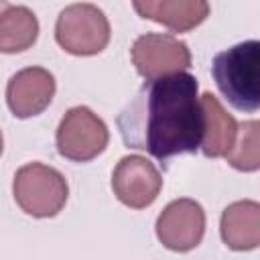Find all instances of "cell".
I'll return each instance as SVG.
<instances>
[{
    "mask_svg": "<svg viewBox=\"0 0 260 260\" xmlns=\"http://www.w3.org/2000/svg\"><path fill=\"white\" fill-rule=\"evenodd\" d=\"M116 124L128 148L144 150L162 165L173 156L197 152L205 120L195 75L181 71L146 79Z\"/></svg>",
    "mask_w": 260,
    "mask_h": 260,
    "instance_id": "1",
    "label": "cell"
},
{
    "mask_svg": "<svg viewBox=\"0 0 260 260\" xmlns=\"http://www.w3.org/2000/svg\"><path fill=\"white\" fill-rule=\"evenodd\" d=\"M211 75L232 108L248 114L260 108V43L256 39L217 53Z\"/></svg>",
    "mask_w": 260,
    "mask_h": 260,
    "instance_id": "2",
    "label": "cell"
},
{
    "mask_svg": "<svg viewBox=\"0 0 260 260\" xmlns=\"http://www.w3.org/2000/svg\"><path fill=\"white\" fill-rule=\"evenodd\" d=\"M12 195L26 215L53 217L65 207L69 185L57 169L43 162H28L14 173Z\"/></svg>",
    "mask_w": 260,
    "mask_h": 260,
    "instance_id": "3",
    "label": "cell"
},
{
    "mask_svg": "<svg viewBox=\"0 0 260 260\" xmlns=\"http://www.w3.org/2000/svg\"><path fill=\"white\" fill-rule=\"evenodd\" d=\"M110 35L106 14L89 2L65 6L55 22V39L59 47L77 57L102 53L110 43Z\"/></svg>",
    "mask_w": 260,
    "mask_h": 260,
    "instance_id": "4",
    "label": "cell"
},
{
    "mask_svg": "<svg viewBox=\"0 0 260 260\" xmlns=\"http://www.w3.org/2000/svg\"><path fill=\"white\" fill-rule=\"evenodd\" d=\"M110 132L106 122L85 106L65 112L59 122L55 142L63 158L73 162H89L108 146Z\"/></svg>",
    "mask_w": 260,
    "mask_h": 260,
    "instance_id": "5",
    "label": "cell"
},
{
    "mask_svg": "<svg viewBox=\"0 0 260 260\" xmlns=\"http://www.w3.org/2000/svg\"><path fill=\"white\" fill-rule=\"evenodd\" d=\"M136 71L146 79L167 77L191 67V51L187 43L173 35L146 32L138 37L130 49Z\"/></svg>",
    "mask_w": 260,
    "mask_h": 260,
    "instance_id": "6",
    "label": "cell"
},
{
    "mask_svg": "<svg viewBox=\"0 0 260 260\" xmlns=\"http://www.w3.org/2000/svg\"><path fill=\"white\" fill-rule=\"evenodd\" d=\"M156 238L173 252L197 248L205 234V211L195 199H175L156 217Z\"/></svg>",
    "mask_w": 260,
    "mask_h": 260,
    "instance_id": "7",
    "label": "cell"
},
{
    "mask_svg": "<svg viewBox=\"0 0 260 260\" xmlns=\"http://www.w3.org/2000/svg\"><path fill=\"white\" fill-rule=\"evenodd\" d=\"M112 189L120 203L132 209H144L152 205L162 189V177L158 169L140 154L120 158L112 173Z\"/></svg>",
    "mask_w": 260,
    "mask_h": 260,
    "instance_id": "8",
    "label": "cell"
},
{
    "mask_svg": "<svg viewBox=\"0 0 260 260\" xmlns=\"http://www.w3.org/2000/svg\"><path fill=\"white\" fill-rule=\"evenodd\" d=\"M55 89L57 85L51 71L43 67H24L8 81L6 104L16 118H32L49 108Z\"/></svg>",
    "mask_w": 260,
    "mask_h": 260,
    "instance_id": "9",
    "label": "cell"
},
{
    "mask_svg": "<svg viewBox=\"0 0 260 260\" xmlns=\"http://www.w3.org/2000/svg\"><path fill=\"white\" fill-rule=\"evenodd\" d=\"M132 6L142 18L158 22L173 32H187L199 26L209 14L205 0H144Z\"/></svg>",
    "mask_w": 260,
    "mask_h": 260,
    "instance_id": "10",
    "label": "cell"
},
{
    "mask_svg": "<svg viewBox=\"0 0 260 260\" xmlns=\"http://www.w3.org/2000/svg\"><path fill=\"white\" fill-rule=\"evenodd\" d=\"M221 240L236 252L254 250L260 244V205L258 201L244 199L228 205L219 221Z\"/></svg>",
    "mask_w": 260,
    "mask_h": 260,
    "instance_id": "11",
    "label": "cell"
},
{
    "mask_svg": "<svg viewBox=\"0 0 260 260\" xmlns=\"http://www.w3.org/2000/svg\"><path fill=\"white\" fill-rule=\"evenodd\" d=\"M201 110H203L205 128L199 148L209 158L228 156L238 136L236 118L221 106V102L211 91H205L201 95Z\"/></svg>",
    "mask_w": 260,
    "mask_h": 260,
    "instance_id": "12",
    "label": "cell"
},
{
    "mask_svg": "<svg viewBox=\"0 0 260 260\" xmlns=\"http://www.w3.org/2000/svg\"><path fill=\"white\" fill-rule=\"evenodd\" d=\"M39 20L35 12L20 4H8L0 12V53H20L35 45Z\"/></svg>",
    "mask_w": 260,
    "mask_h": 260,
    "instance_id": "13",
    "label": "cell"
},
{
    "mask_svg": "<svg viewBox=\"0 0 260 260\" xmlns=\"http://www.w3.org/2000/svg\"><path fill=\"white\" fill-rule=\"evenodd\" d=\"M225 158L234 169L244 173H254L260 169V124L256 120L238 126L236 142Z\"/></svg>",
    "mask_w": 260,
    "mask_h": 260,
    "instance_id": "14",
    "label": "cell"
},
{
    "mask_svg": "<svg viewBox=\"0 0 260 260\" xmlns=\"http://www.w3.org/2000/svg\"><path fill=\"white\" fill-rule=\"evenodd\" d=\"M2 150H4V138H2V130H0V154H2Z\"/></svg>",
    "mask_w": 260,
    "mask_h": 260,
    "instance_id": "15",
    "label": "cell"
},
{
    "mask_svg": "<svg viewBox=\"0 0 260 260\" xmlns=\"http://www.w3.org/2000/svg\"><path fill=\"white\" fill-rule=\"evenodd\" d=\"M6 6H8V4H6V2H2V0H0V12H2V10H4V8H6Z\"/></svg>",
    "mask_w": 260,
    "mask_h": 260,
    "instance_id": "16",
    "label": "cell"
}]
</instances>
